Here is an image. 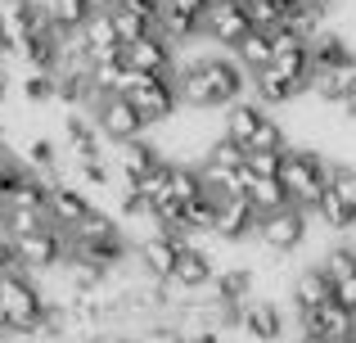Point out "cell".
Wrapping results in <instances>:
<instances>
[{"instance_id":"obj_31","label":"cell","mask_w":356,"mask_h":343,"mask_svg":"<svg viewBox=\"0 0 356 343\" xmlns=\"http://www.w3.org/2000/svg\"><path fill=\"white\" fill-rule=\"evenodd\" d=\"M27 9H32V14H50L54 18V0H23Z\"/></svg>"},{"instance_id":"obj_26","label":"cell","mask_w":356,"mask_h":343,"mask_svg":"<svg viewBox=\"0 0 356 343\" xmlns=\"http://www.w3.org/2000/svg\"><path fill=\"white\" fill-rule=\"evenodd\" d=\"M212 0H158V14H176V18H190V23H203Z\"/></svg>"},{"instance_id":"obj_27","label":"cell","mask_w":356,"mask_h":343,"mask_svg":"<svg viewBox=\"0 0 356 343\" xmlns=\"http://www.w3.org/2000/svg\"><path fill=\"white\" fill-rule=\"evenodd\" d=\"M280 168H284V154H275V150H248V172L252 176H280Z\"/></svg>"},{"instance_id":"obj_22","label":"cell","mask_w":356,"mask_h":343,"mask_svg":"<svg viewBox=\"0 0 356 343\" xmlns=\"http://www.w3.org/2000/svg\"><path fill=\"white\" fill-rule=\"evenodd\" d=\"M136 343H190V335L176 321H149L145 330H136Z\"/></svg>"},{"instance_id":"obj_3","label":"cell","mask_w":356,"mask_h":343,"mask_svg":"<svg viewBox=\"0 0 356 343\" xmlns=\"http://www.w3.org/2000/svg\"><path fill=\"white\" fill-rule=\"evenodd\" d=\"M122 95H131V104L140 109V118L149 122V131L163 122H172L181 113V90H176V72H136L131 68Z\"/></svg>"},{"instance_id":"obj_10","label":"cell","mask_w":356,"mask_h":343,"mask_svg":"<svg viewBox=\"0 0 356 343\" xmlns=\"http://www.w3.org/2000/svg\"><path fill=\"white\" fill-rule=\"evenodd\" d=\"M122 59L136 72H176V45L167 41V36L149 32V36H140V41L122 45Z\"/></svg>"},{"instance_id":"obj_28","label":"cell","mask_w":356,"mask_h":343,"mask_svg":"<svg viewBox=\"0 0 356 343\" xmlns=\"http://www.w3.org/2000/svg\"><path fill=\"white\" fill-rule=\"evenodd\" d=\"M334 298H339L343 308H352V312H356V271L348 276V280H339V285H334Z\"/></svg>"},{"instance_id":"obj_19","label":"cell","mask_w":356,"mask_h":343,"mask_svg":"<svg viewBox=\"0 0 356 343\" xmlns=\"http://www.w3.org/2000/svg\"><path fill=\"white\" fill-rule=\"evenodd\" d=\"M230 54H235V59H239L248 72L270 68V59H275V36H270V32H261V27H252V32L243 36V41H239Z\"/></svg>"},{"instance_id":"obj_1","label":"cell","mask_w":356,"mask_h":343,"mask_svg":"<svg viewBox=\"0 0 356 343\" xmlns=\"http://www.w3.org/2000/svg\"><path fill=\"white\" fill-rule=\"evenodd\" d=\"M0 308H5L9 317V330H14V339H36L45 326V294L36 289V280L23 271V266H14V271H0Z\"/></svg>"},{"instance_id":"obj_18","label":"cell","mask_w":356,"mask_h":343,"mask_svg":"<svg viewBox=\"0 0 356 343\" xmlns=\"http://www.w3.org/2000/svg\"><path fill=\"white\" fill-rule=\"evenodd\" d=\"M18 90H23V99H27L32 109L59 104V77H54L50 68H27L23 77H18Z\"/></svg>"},{"instance_id":"obj_8","label":"cell","mask_w":356,"mask_h":343,"mask_svg":"<svg viewBox=\"0 0 356 343\" xmlns=\"http://www.w3.org/2000/svg\"><path fill=\"white\" fill-rule=\"evenodd\" d=\"M330 298H334V280H330V271L321 266V257L307 262V266H298V271L289 276V303H293L298 317H312V312L325 308Z\"/></svg>"},{"instance_id":"obj_15","label":"cell","mask_w":356,"mask_h":343,"mask_svg":"<svg viewBox=\"0 0 356 343\" xmlns=\"http://www.w3.org/2000/svg\"><path fill=\"white\" fill-rule=\"evenodd\" d=\"M45 208H50V221H54V226H68L72 230L90 208H95V203H90V194L81 190V185H68V181H63V185H54V190H50Z\"/></svg>"},{"instance_id":"obj_9","label":"cell","mask_w":356,"mask_h":343,"mask_svg":"<svg viewBox=\"0 0 356 343\" xmlns=\"http://www.w3.org/2000/svg\"><path fill=\"white\" fill-rule=\"evenodd\" d=\"M181 253H185V244L176 239L172 226H167L163 235H149V239H140V244H136V262H140V271H145L149 280H172Z\"/></svg>"},{"instance_id":"obj_14","label":"cell","mask_w":356,"mask_h":343,"mask_svg":"<svg viewBox=\"0 0 356 343\" xmlns=\"http://www.w3.org/2000/svg\"><path fill=\"white\" fill-rule=\"evenodd\" d=\"M172 280L181 285L185 294H203V289H212V280H217V262H212V253L203 244H194V248H185V253H181Z\"/></svg>"},{"instance_id":"obj_2","label":"cell","mask_w":356,"mask_h":343,"mask_svg":"<svg viewBox=\"0 0 356 343\" xmlns=\"http://www.w3.org/2000/svg\"><path fill=\"white\" fill-rule=\"evenodd\" d=\"M330 163L316 150H284V168H280V181L289 190V203L316 212V203L330 194Z\"/></svg>"},{"instance_id":"obj_29","label":"cell","mask_w":356,"mask_h":343,"mask_svg":"<svg viewBox=\"0 0 356 343\" xmlns=\"http://www.w3.org/2000/svg\"><path fill=\"white\" fill-rule=\"evenodd\" d=\"M293 9H307V14H330L334 9V0H289Z\"/></svg>"},{"instance_id":"obj_4","label":"cell","mask_w":356,"mask_h":343,"mask_svg":"<svg viewBox=\"0 0 356 343\" xmlns=\"http://www.w3.org/2000/svg\"><path fill=\"white\" fill-rule=\"evenodd\" d=\"M312 226H316V221H312V212H307V208L284 203V208H275V212H261L257 239H252V244L266 248L270 257H289V253H298V248L307 244Z\"/></svg>"},{"instance_id":"obj_12","label":"cell","mask_w":356,"mask_h":343,"mask_svg":"<svg viewBox=\"0 0 356 343\" xmlns=\"http://www.w3.org/2000/svg\"><path fill=\"white\" fill-rule=\"evenodd\" d=\"M266 113H270V109H261L252 95H243V99H235V104H226V109H221V136H230V141H239L243 150H248Z\"/></svg>"},{"instance_id":"obj_16","label":"cell","mask_w":356,"mask_h":343,"mask_svg":"<svg viewBox=\"0 0 356 343\" xmlns=\"http://www.w3.org/2000/svg\"><path fill=\"white\" fill-rule=\"evenodd\" d=\"M81 45L90 50V59H104V54H122V36L113 23V9L108 14H90L81 23Z\"/></svg>"},{"instance_id":"obj_6","label":"cell","mask_w":356,"mask_h":343,"mask_svg":"<svg viewBox=\"0 0 356 343\" xmlns=\"http://www.w3.org/2000/svg\"><path fill=\"white\" fill-rule=\"evenodd\" d=\"M252 32V14L243 0H212L203 14V41L217 50H235L243 36Z\"/></svg>"},{"instance_id":"obj_21","label":"cell","mask_w":356,"mask_h":343,"mask_svg":"<svg viewBox=\"0 0 356 343\" xmlns=\"http://www.w3.org/2000/svg\"><path fill=\"white\" fill-rule=\"evenodd\" d=\"M252 14V27H261V32H280L289 18V0H243Z\"/></svg>"},{"instance_id":"obj_11","label":"cell","mask_w":356,"mask_h":343,"mask_svg":"<svg viewBox=\"0 0 356 343\" xmlns=\"http://www.w3.org/2000/svg\"><path fill=\"white\" fill-rule=\"evenodd\" d=\"M302 330H316V335L330 339V343H352L356 339V312L343 308L339 298H330L325 308H316L312 317H302Z\"/></svg>"},{"instance_id":"obj_30","label":"cell","mask_w":356,"mask_h":343,"mask_svg":"<svg viewBox=\"0 0 356 343\" xmlns=\"http://www.w3.org/2000/svg\"><path fill=\"white\" fill-rule=\"evenodd\" d=\"M339 113H343V118H356V81L348 86V95L339 99Z\"/></svg>"},{"instance_id":"obj_24","label":"cell","mask_w":356,"mask_h":343,"mask_svg":"<svg viewBox=\"0 0 356 343\" xmlns=\"http://www.w3.org/2000/svg\"><path fill=\"white\" fill-rule=\"evenodd\" d=\"M248 150H275V154H284L289 150V145H284V127H280L275 122V118H261V127H257V136H252V145H248Z\"/></svg>"},{"instance_id":"obj_25","label":"cell","mask_w":356,"mask_h":343,"mask_svg":"<svg viewBox=\"0 0 356 343\" xmlns=\"http://www.w3.org/2000/svg\"><path fill=\"white\" fill-rule=\"evenodd\" d=\"M90 14H95L90 0H54V23H63V27H81Z\"/></svg>"},{"instance_id":"obj_23","label":"cell","mask_w":356,"mask_h":343,"mask_svg":"<svg viewBox=\"0 0 356 343\" xmlns=\"http://www.w3.org/2000/svg\"><path fill=\"white\" fill-rule=\"evenodd\" d=\"M330 190L356 208V163H330Z\"/></svg>"},{"instance_id":"obj_17","label":"cell","mask_w":356,"mask_h":343,"mask_svg":"<svg viewBox=\"0 0 356 343\" xmlns=\"http://www.w3.org/2000/svg\"><path fill=\"white\" fill-rule=\"evenodd\" d=\"M312 221H316L321 230H330V235H348V230L356 226V208H352V203H343L339 194L330 190V194H325L321 203H316Z\"/></svg>"},{"instance_id":"obj_7","label":"cell","mask_w":356,"mask_h":343,"mask_svg":"<svg viewBox=\"0 0 356 343\" xmlns=\"http://www.w3.org/2000/svg\"><path fill=\"white\" fill-rule=\"evenodd\" d=\"M239 335L252 343H280L284 339V312L266 294H248L239 303Z\"/></svg>"},{"instance_id":"obj_5","label":"cell","mask_w":356,"mask_h":343,"mask_svg":"<svg viewBox=\"0 0 356 343\" xmlns=\"http://www.w3.org/2000/svg\"><path fill=\"white\" fill-rule=\"evenodd\" d=\"M86 113L95 118L99 136H104L108 145H127V141L149 136V122L140 118V109L131 104V95H122V90H104V95H95V104H90Z\"/></svg>"},{"instance_id":"obj_20","label":"cell","mask_w":356,"mask_h":343,"mask_svg":"<svg viewBox=\"0 0 356 343\" xmlns=\"http://www.w3.org/2000/svg\"><path fill=\"white\" fill-rule=\"evenodd\" d=\"M248 199L257 203V212H275V208H284V203H289V190H284L280 176H252V181H248Z\"/></svg>"},{"instance_id":"obj_13","label":"cell","mask_w":356,"mask_h":343,"mask_svg":"<svg viewBox=\"0 0 356 343\" xmlns=\"http://www.w3.org/2000/svg\"><path fill=\"white\" fill-rule=\"evenodd\" d=\"M113 154H118V163H113L118 176H127L131 185H136L140 176H149V172L158 168V163L167 159V154L158 150V145L149 141V136H140V141H127V145H113Z\"/></svg>"},{"instance_id":"obj_32","label":"cell","mask_w":356,"mask_h":343,"mask_svg":"<svg viewBox=\"0 0 356 343\" xmlns=\"http://www.w3.org/2000/svg\"><path fill=\"white\" fill-rule=\"evenodd\" d=\"M90 9H95V14H108V9H118V0H90Z\"/></svg>"}]
</instances>
